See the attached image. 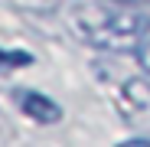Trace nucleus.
I'll return each instance as SVG.
<instances>
[{"label": "nucleus", "mask_w": 150, "mask_h": 147, "mask_svg": "<svg viewBox=\"0 0 150 147\" xmlns=\"http://www.w3.org/2000/svg\"><path fill=\"white\" fill-rule=\"evenodd\" d=\"M144 20L137 13H124V10H108L105 4H91V7H79L72 13V30L79 39H85L95 49L105 53H134Z\"/></svg>", "instance_id": "1"}, {"label": "nucleus", "mask_w": 150, "mask_h": 147, "mask_svg": "<svg viewBox=\"0 0 150 147\" xmlns=\"http://www.w3.org/2000/svg\"><path fill=\"white\" fill-rule=\"evenodd\" d=\"M13 98H16L20 111L26 114V118H33L36 124H56V121H62V108H59V102H52V98L42 95V92L16 88V92H13Z\"/></svg>", "instance_id": "2"}, {"label": "nucleus", "mask_w": 150, "mask_h": 147, "mask_svg": "<svg viewBox=\"0 0 150 147\" xmlns=\"http://www.w3.org/2000/svg\"><path fill=\"white\" fill-rule=\"evenodd\" d=\"M134 56L140 62V69L150 75V16L144 20V30H140V39H137V49H134Z\"/></svg>", "instance_id": "3"}, {"label": "nucleus", "mask_w": 150, "mask_h": 147, "mask_svg": "<svg viewBox=\"0 0 150 147\" xmlns=\"http://www.w3.org/2000/svg\"><path fill=\"white\" fill-rule=\"evenodd\" d=\"M30 62H33V56L23 53V49H0V69H20Z\"/></svg>", "instance_id": "4"}, {"label": "nucleus", "mask_w": 150, "mask_h": 147, "mask_svg": "<svg viewBox=\"0 0 150 147\" xmlns=\"http://www.w3.org/2000/svg\"><path fill=\"white\" fill-rule=\"evenodd\" d=\"M121 147H150V137H127Z\"/></svg>", "instance_id": "5"}, {"label": "nucleus", "mask_w": 150, "mask_h": 147, "mask_svg": "<svg viewBox=\"0 0 150 147\" xmlns=\"http://www.w3.org/2000/svg\"><path fill=\"white\" fill-rule=\"evenodd\" d=\"M114 4H131V0H114Z\"/></svg>", "instance_id": "6"}]
</instances>
